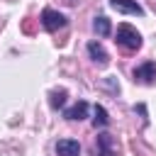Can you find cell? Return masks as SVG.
Here are the masks:
<instances>
[{
    "label": "cell",
    "mask_w": 156,
    "mask_h": 156,
    "mask_svg": "<svg viewBox=\"0 0 156 156\" xmlns=\"http://www.w3.org/2000/svg\"><path fill=\"white\" fill-rule=\"evenodd\" d=\"M115 37H117L115 41H117L122 49H127V51H139L141 44H144V41H141V34H139L132 24H127V22H122V24L117 27V34H115Z\"/></svg>",
    "instance_id": "6da1fadb"
},
{
    "label": "cell",
    "mask_w": 156,
    "mask_h": 156,
    "mask_svg": "<svg viewBox=\"0 0 156 156\" xmlns=\"http://www.w3.org/2000/svg\"><path fill=\"white\" fill-rule=\"evenodd\" d=\"M66 24H68V20H66L63 12L51 10V7H46V10L41 12V27H44L46 32H58V29H63Z\"/></svg>",
    "instance_id": "7a4b0ae2"
},
{
    "label": "cell",
    "mask_w": 156,
    "mask_h": 156,
    "mask_svg": "<svg viewBox=\"0 0 156 156\" xmlns=\"http://www.w3.org/2000/svg\"><path fill=\"white\" fill-rule=\"evenodd\" d=\"M93 156H117V149H115V139L110 134H98L95 139V146H93Z\"/></svg>",
    "instance_id": "3957f363"
},
{
    "label": "cell",
    "mask_w": 156,
    "mask_h": 156,
    "mask_svg": "<svg viewBox=\"0 0 156 156\" xmlns=\"http://www.w3.org/2000/svg\"><path fill=\"white\" fill-rule=\"evenodd\" d=\"M134 80L146 83V85H154V83H156V63H154V61H146V63L136 66V68H134Z\"/></svg>",
    "instance_id": "277c9868"
},
{
    "label": "cell",
    "mask_w": 156,
    "mask_h": 156,
    "mask_svg": "<svg viewBox=\"0 0 156 156\" xmlns=\"http://www.w3.org/2000/svg\"><path fill=\"white\" fill-rule=\"evenodd\" d=\"M110 7L122 12V15H144V7L136 2V0H110Z\"/></svg>",
    "instance_id": "5b68a950"
},
{
    "label": "cell",
    "mask_w": 156,
    "mask_h": 156,
    "mask_svg": "<svg viewBox=\"0 0 156 156\" xmlns=\"http://www.w3.org/2000/svg\"><path fill=\"white\" fill-rule=\"evenodd\" d=\"M88 56L98 63V66H107L110 63V54L105 51V46L100 41H88Z\"/></svg>",
    "instance_id": "8992f818"
},
{
    "label": "cell",
    "mask_w": 156,
    "mask_h": 156,
    "mask_svg": "<svg viewBox=\"0 0 156 156\" xmlns=\"http://www.w3.org/2000/svg\"><path fill=\"white\" fill-rule=\"evenodd\" d=\"M88 110H90V105H88L85 100H78L73 107L63 110V117H66L68 122H80V119H85V117H88Z\"/></svg>",
    "instance_id": "52a82bcc"
},
{
    "label": "cell",
    "mask_w": 156,
    "mask_h": 156,
    "mask_svg": "<svg viewBox=\"0 0 156 156\" xmlns=\"http://www.w3.org/2000/svg\"><path fill=\"white\" fill-rule=\"evenodd\" d=\"M56 154L58 156H80V144L76 139H58L56 141Z\"/></svg>",
    "instance_id": "ba28073f"
},
{
    "label": "cell",
    "mask_w": 156,
    "mask_h": 156,
    "mask_svg": "<svg viewBox=\"0 0 156 156\" xmlns=\"http://www.w3.org/2000/svg\"><path fill=\"white\" fill-rule=\"evenodd\" d=\"M93 29H95L98 37H107V34L112 32V24H110V20H107L105 15H98V17L93 20Z\"/></svg>",
    "instance_id": "9c48e42d"
},
{
    "label": "cell",
    "mask_w": 156,
    "mask_h": 156,
    "mask_svg": "<svg viewBox=\"0 0 156 156\" xmlns=\"http://www.w3.org/2000/svg\"><path fill=\"white\" fill-rule=\"evenodd\" d=\"M107 124H110L107 110H105L102 105H95V107H93V127H95V129H98V127L102 129V127H107Z\"/></svg>",
    "instance_id": "30bf717a"
},
{
    "label": "cell",
    "mask_w": 156,
    "mask_h": 156,
    "mask_svg": "<svg viewBox=\"0 0 156 156\" xmlns=\"http://www.w3.org/2000/svg\"><path fill=\"white\" fill-rule=\"evenodd\" d=\"M66 90L63 88H58V90H51L49 93V105H51V110H61L63 105H66Z\"/></svg>",
    "instance_id": "8fae6325"
},
{
    "label": "cell",
    "mask_w": 156,
    "mask_h": 156,
    "mask_svg": "<svg viewBox=\"0 0 156 156\" xmlns=\"http://www.w3.org/2000/svg\"><path fill=\"white\" fill-rule=\"evenodd\" d=\"M107 88H110V90H115V93H119V85L115 83V78H107Z\"/></svg>",
    "instance_id": "7c38bea8"
}]
</instances>
